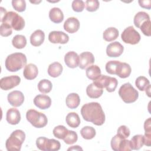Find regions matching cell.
<instances>
[{"label": "cell", "instance_id": "obj_1", "mask_svg": "<svg viewBox=\"0 0 151 151\" xmlns=\"http://www.w3.org/2000/svg\"><path fill=\"white\" fill-rule=\"evenodd\" d=\"M81 114L84 120L97 126H101L105 122L104 113L101 105L97 102L84 104L81 109Z\"/></svg>", "mask_w": 151, "mask_h": 151}, {"label": "cell", "instance_id": "obj_2", "mask_svg": "<svg viewBox=\"0 0 151 151\" xmlns=\"http://www.w3.org/2000/svg\"><path fill=\"white\" fill-rule=\"evenodd\" d=\"M26 55L22 52H14L7 56L5 61L6 68L11 72L19 71L26 65Z\"/></svg>", "mask_w": 151, "mask_h": 151}, {"label": "cell", "instance_id": "obj_3", "mask_svg": "<svg viewBox=\"0 0 151 151\" xmlns=\"http://www.w3.org/2000/svg\"><path fill=\"white\" fill-rule=\"evenodd\" d=\"M25 139V134L22 130H15L10 134L5 143L8 151H19Z\"/></svg>", "mask_w": 151, "mask_h": 151}, {"label": "cell", "instance_id": "obj_4", "mask_svg": "<svg viewBox=\"0 0 151 151\" xmlns=\"http://www.w3.org/2000/svg\"><path fill=\"white\" fill-rule=\"evenodd\" d=\"M119 95L126 103H132L137 100L139 97L138 91L130 83L123 84L119 90Z\"/></svg>", "mask_w": 151, "mask_h": 151}, {"label": "cell", "instance_id": "obj_5", "mask_svg": "<svg viewBox=\"0 0 151 151\" xmlns=\"http://www.w3.org/2000/svg\"><path fill=\"white\" fill-rule=\"evenodd\" d=\"M26 118L27 120L36 128L44 127L48 123L47 116L44 113L34 109H29L27 111Z\"/></svg>", "mask_w": 151, "mask_h": 151}, {"label": "cell", "instance_id": "obj_6", "mask_svg": "<svg viewBox=\"0 0 151 151\" xmlns=\"http://www.w3.org/2000/svg\"><path fill=\"white\" fill-rule=\"evenodd\" d=\"M1 22L8 24L16 31H21L25 27L24 18L14 11L8 12Z\"/></svg>", "mask_w": 151, "mask_h": 151}, {"label": "cell", "instance_id": "obj_7", "mask_svg": "<svg viewBox=\"0 0 151 151\" xmlns=\"http://www.w3.org/2000/svg\"><path fill=\"white\" fill-rule=\"evenodd\" d=\"M93 83L99 88H106V90L110 93L116 90L118 84V81L114 77L100 75L96 80L93 81Z\"/></svg>", "mask_w": 151, "mask_h": 151}, {"label": "cell", "instance_id": "obj_8", "mask_svg": "<svg viewBox=\"0 0 151 151\" xmlns=\"http://www.w3.org/2000/svg\"><path fill=\"white\" fill-rule=\"evenodd\" d=\"M121 38L124 42L134 45L137 44L140 41V35L133 26H129L125 28L122 32Z\"/></svg>", "mask_w": 151, "mask_h": 151}, {"label": "cell", "instance_id": "obj_9", "mask_svg": "<svg viewBox=\"0 0 151 151\" xmlns=\"http://www.w3.org/2000/svg\"><path fill=\"white\" fill-rule=\"evenodd\" d=\"M21 78L16 75L4 77L0 80V87L2 90H8L19 85Z\"/></svg>", "mask_w": 151, "mask_h": 151}, {"label": "cell", "instance_id": "obj_10", "mask_svg": "<svg viewBox=\"0 0 151 151\" xmlns=\"http://www.w3.org/2000/svg\"><path fill=\"white\" fill-rule=\"evenodd\" d=\"M49 41L53 44H66L69 41L68 35L63 31H53L48 35Z\"/></svg>", "mask_w": 151, "mask_h": 151}, {"label": "cell", "instance_id": "obj_11", "mask_svg": "<svg viewBox=\"0 0 151 151\" xmlns=\"http://www.w3.org/2000/svg\"><path fill=\"white\" fill-rule=\"evenodd\" d=\"M7 99L9 103L12 106L19 107L24 103V96L21 91L14 90L8 94Z\"/></svg>", "mask_w": 151, "mask_h": 151}, {"label": "cell", "instance_id": "obj_12", "mask_svg": "<svg viewBox=\"0 0 151 151\" xmlns=\"http://www.w3.org/2000/svg\"><path fill=\"white\" fill-rule=\"evenodd\" d=\"M123 50V46L119 42L114 41L107 46L106 54L110 57H118L122 54Z\"/></svg>", "mask_w": 151, "mask_h": 151}, {"label": "cell", "instance_id": "obj_13", "mask_svg": "<svg viewBox=\"0 0 151 151\" xmlns=\"http://www.w3.org/2000/svg\"><path fill=\"white\" fill-rule=\"evenodd\" d=\"M94 60V57L91 52H83L79 55V67L81 69H85L93 64Z\"/></svg>", "mask_w": 151, "mask_h": 151}, {"label": "cell", "instance_id": "obj_14", "mask_svg": "<svg viewBox=\"0 0 151 151\" xmlns=\"http://www.w3.org/2000/svg\"><path fill=\"white\" fill-rule=\"evenodd\" d=\"M34 104L40 109H47L51 106V99L47 95L38 94L35 97L34 99Z\"/></svg>", "mask_w": 151, "mask_h": 151}, {"label": "cell", "instance_id": "obj_15", "mask_svg": "<svg viewBox=\"0 0 151 151\" xmlns=\"http://www.w3.org/2000/svg\"><path fill=\"white\" fill-rule=\"evenodd\" d=\"M64 29L68 33L73 34L77 32L80 28V22L75 17H69L64 23Z\"/></svg>", "mask_w": 151, "mask_h": 151}, {"label": "cell", "instance_id": "obj_16", "mask_svg": "<svg viewBox=\"0 0 151 151\" xmlns=\"http://www.w3.org/2000/svg\"><path fill=\"white\" fill-rule=\"evenodd\" d=\"M64 62L69 68H76L79 65V55L74 51H69L64 56Z\"/></svg>", "mask_w": 151, "mask_h": 151}, {"label": "cell", "instance_id": "obj_17", "mask_svg": "<svg viewBox=\"0 0 151 151\" xmlns=\"http://www.w3.org/2000/svg\"><path fill=\"white\" fill-rule=\"evenodd\" d=\"M6 120L11 124L15 125L21 120V114L19 110L15 108H10L6 114Z\"/></svg>", "mask_w": 151, "mask_h": 151}, {"label": "cell", "instance_id": "obj_18", "mask_svg": "<svg viewBox=\"0 0 151 151\" xmlns=\"http://www.w3.org/2000/svg\"><path fill=\"white\" fill-rule=\"evenodd\" d=\"M131 71L132 68L129 64L120 61L116 70V75L120 78H125L130 76Z\"/></svg>", "mask_w": 151, "mask_h": 151}, {"label": "cell", "instance_id": "obj_19", "mask_svg": "<svg viewBox=\"0 0 151 151\" xmlns=\"http://www.w3.org/2000/svg\"><path fill=\"white\" fill-rule=\"evenodd\" d=\"M38 74V70L36 65L29 63L26 65L23 71L24 77L29 80H33L37 77Z\"/></svg>", "mask_w": 151, "mask_h": 151}, {"label": "cell", "instance_id": "obj_20", "mask_svg": "<svg viewBox=\"0 0 151 151\" xmlns=\"http://www.w3.org/2000/svg\"><path fill=\"white\" fill-rule=\"evenodd\" d=\"M45 34L41 29L35 30L30 36V42L34 47L40 46L44 41Z\"/></svg>", "mask_w": 151, "mask_h": 151}, {"label": "cell", "instance_id": "obj_21", "mask_svg": "<svg viewBox=\"0 0 151 151\" xmlns=\"http://www.w3.org/2000/svg\"><path fill=\"white\" fill-rule=\"evenodd\" d=\"M49 18L50 20L55 24L60 23L64 19V14L61 9L57 7L51 8L49 12Z\"/></svg>", "mask_w": 151, "mask_h": 151}, {"label": "cell", "instance_id": "obj_22", "mask_svg": "<svg viewBox=\"0 0 151 151\" xmlns=\"http://www.w3.org/2000/svg\"><path fill=\"white\" fill-rule=\"evenodd\" d=\"M103 93V88L97 87L93 83L90 84L86 88L87 95L91 99H97L100 97Z\"/></svg>", "mask_w": 151, "mask_h": 151}, {"label": "cell", "instance_id": "obj_23", "mask_svg": "<svg viewBox=\"0 0 151 151\" xmlns=\"http://www.w3.org/2000/svg\"><path fill=\"white\" fill-rule=\"evenodd\" d=\"M80 103V99L78 94L73 93L69 94L65 99L67 106L71 109L77 108Z\"/></svg>", "mask_w": 151, "mask_h": 151}, {"label": "cell", "instance_id": "obj_24", "mask_svg": "<svg viewBox=\"0 0 151 151\" xmlns=\"http://www.w3.org/2000/svg\"><path fill=\"white\" fill-rule=\"evenodd\" d=\"M63 68L58 62H54L50 64L48 68V74L52 77H57L62 73Z\"/></svg>", "mask_w": 151, "mask_h": 151}, {"label": "cell", "instance_id": "obj_25", "mask_svg": "<svg viewBox=\"0 0 151 151\" xmlns=\"http://www.w3.org/2000/svg\"><path fill=\"white\" fill-rule=\"evenodd\" d=\"M86 74L88 78L94 81L101 75V70L98 65H91L86 69Z\"/></svg>", "mask_w": 151, "mask_h": 151}, {"label": "cell", "instance_id": "obj_26", "mask_svg": "<svg viewBox=\"0 0 151 151\" xmlns=\"http://www.w3.org/2000/svg\"><path fill=\"white\" fill-rule=\"evenodd\" d=\"M65 122L70 127L76 128L80 124V119L78 114L75 112H71L66 116Z\"/></svg>", "mask_w": 151, "mask_h": 151}, {"label": "cell", "instance_id": "obj_27", "mask_svg": "<svg viewBox=\"0 0 151 151\" xmlns=\"http://www.w3.org/2000/svg\"><path fill=\"white\" fill-rule=\"evenodd\" d=\"M119 36V31L114 27H109L107 28L103 34V39L108 42L116 40Z\"/></svg>", "mask_w": 151, "mask_h": 151}, {"label": "cell", "instance_id": "obj_28", "mask_svg": "<svg viewBox=\"0 0 151 151\" xmlns=\"http://www.w3.org/2000/svg\"><path fill=\"white\" fill-rule=\"evenodd\" d=\"M132 150H139L142 147L143 144V136L142 134H136L132 137L130 140Z\"/></svg>", "mask_w": 151, "mask_h": 151}, {"label": "cell", "instance_id": "obj_29", "mask_svg": "<svg viewBox=\"0 0 151 151\" xmlns=\"http://www.w3.org/2000/svg\"><path fill=\"white\" fill-rule=\"evenodd\" d=\"M149 19H150V17L148 14L143 11H140L134 15L133 22L134 25L139 28L143 22Z\"/></svg>", "mask_w": 151, "mask_h": 151}, {"label": "cell", "instance_id": "obj_30", "mask_svg": "<svg viewBox=\"0 0 151 151\" xmlns=\"http://www.w3.org/2000/svg\"><path fill=\"white\" fill-rule=\"evenodd\" d=\"M12 45L17 49L24 48L27 45V39L24 35H16L12 40Z\"/></svg>", "mask_w": 151, "mask_h": 151}, {"label": "cell", "instance_id": "obj_31", "mask_svg": "<svg viewBox=\"0 0 151 151\" xmlns=\"http://www.w3.org/2000/svg\"><path fill=\"white\" fill-rule=\"evenodd\" d=\"M52 87L51 82L47 79H42L38 84V89L42 93H48L52 90Z\"/></svg>", "mask_w": 151, "mask_h": 151}, {"label": "cell", "instance_id": "obj_32", "mask_svg": "<svg viewBox=\"0 0 151 151\" xmlns=\"http://www.w3.org/2000/svg\"><path fill=\"white\" fill-rule=\"evenodd\" d=\"M80 134L84 139L90 140L95 137L96 132L94 128L91 126H84L81 129Z\"/></svg>", "mask_w": 151, "mask_h": 151}, {"label": "cell", "instance_id": "obj_33", "mask_svg": "<svg viewBox=\"0 0 151 151\" xmlns=\"http://www.w3.org/2000/svg\"><path fill=\"white\" fill-rule=\"evenodd\" d=\"M68 130L63 125H58L56 127H55L52 130V133L54 136L59 139H63L66 136Z\"/></svg>", "mask_w": 151, "mask_h": 151}, {"label": "cell", "instance_id": "obj_34", "mask_svg": "<svg viewBox=\"0 0 151 151\" xmlns=\"http://www.w3.org/2000/svg\"><path fill=\"white\" fill-rule=\"evenodd\" d=\"M135 84L139 90L144 91L146 87L150 85V81L146 77L144 76H139L136 78Z\"/></svg>", "mask_w": 151, "mask_h": 151}, {"label": "cell", "instance_id": "obj_35", "mask_svg": "<svg viewBox=\"0 0 151 151\" xmlns=\"http://www.w3.org/2000/svg\"><path fill=\"white\" fill-rule=\"evenodd\" d=\"M78 136L76 132L73 130L68 131L66 136L63 139L64 142L67 145H72L77 141Z\"/></svg>", "mask_w": 151, "mask_h": 151}, {"label": "cell", "instance_id": "obj_36", "mask_svg": "<svg viewBox=\"0 0 151 151\" xmlns=\"http://www.w3.org/2000/svg\"><path fill=\"white\" fill-rule=\"evenodd\" d=\"M60 147L61 144L59 141L54 139H48L46 145V151H56L60 150Z\"/></svg>", "mask_w": 151, "mask_h": 151}, {"label": "cell", "instance_id": "obj_37", "mask_svg": "<svg viewBox=\"0 0 151 151\" xmlns=\"http://www.w3.org/2000/svg\"><path fill=\"white\" fill-rule=\"evenodd\" d=\"M12 27L8 24L2 22L0 26V34L2 37H8L12 33Z\"/></svg>", "mask_w": 151, "mask_h": 151}, {"label": "cell", "instance_id": "obj_38", "mask_svg": "<svg viewBox=\"0 0 151 151\" xmlns=\"http://www.w3.org/2000/svg\"><path fill=\"white\" fill-rule=\"evenodd\" d=\"M12 5L14 9L19 12L24 11L26 9V2L24 0H13Z\"/></svg>", "mask_w": 151, "mask_h": 151}, {"label": "cell", "instance_id": "obj_39", "mask_svg": "<svg viewBox=\"0 0 151 151\" xmlns=\"http://www.w3.org/2000/svg\"><path fill=\"white\" fill-rule=\"evenodd\" d=\"M85 4L87 11L89 12H94L99 8L100 3L97 0H87Z\"/></svg>", "mask_w": 151, "mask_h": 151}, {"label": "cell", "instance_id": "obj_40", "mask_svg": "<svg viewBox=\"0 0 151 151\" xmlns=\"http://www.w3.org/2000/svg\"><path fill=\"white\" fill-rule=\"evenodd\" d=\"M119 61L112 60L108 61L106 64V70L110 74H116V70Z\"/></svg>", "mask_w": 151, "mask_h": 151}, {"label": "cell", "instance_id": "obj_41", "mask_svg": "<svg viewBox=\"0 0 151 151\" xmlns=\"http://www.w3.org/2000/svg\"><path fill=\"white\" fill-rule=\"evenodd\" d=\"M130 129L125 125L120 126L117 129V134L122 139L127 138L130 136Z\"/></svg>", "mask_w": 151, "mask_h": 151}, {"label": "cell", "instance_id": "obj_42", "mask_svg": "<svg viewBox=\"0 0 151 151\" xmlns=\"http://www.w3.org/2000/svg\"><path fill=\"white\" fill-rule=\"evenodd\" d=\"M71 6L74 11L82 12L85 7V3L82 0H74L72 2Z\"/></svg>", "mask_w": 151, "mask_h": 151}, {"label": "cell", "instance_id": "obj_43", "mask_svg": "<svg viewBox=\"0 0 151 151\" xmlns=\"http://www.w3.org/2000/svg\"><path fill=\"white\" fill-rule=\"evenodd\" d=\"M150 20H147L145 21V22H143L142 25L140 27V29L142 31V32H143V34L145 35H146L147 37H150L151 35V32H150Z\"/></svg>", "mask_w": 151, "mask_h": 151}, {"label": "cell", "instance_id": "obj_44", "mask_svg": "<svg viewBox=\"0 0 151 151\" xmlns=\"http://www.w3.org/2000/svg\"><path fill=\"white\" fill-rule=\"evenodd\" d=\"M48 139L45 137H39L36 140L37 147L41 150L46 151V145Z\"/></svg>", "mask_w": 151, "mask_h": 151}, {"label": "cell", "instance_id": "obj_45", "mask_svg": "<svg viewBox=\"0 0 151 151\" xmlns=\"http://www.w3.org/2000/svg\"><path fill=\"white\" fill-rule=\"evenodd\" d=\"M130 140L126 139H123L119 145V150L118 151H130L131 150Z\"/></svg>", "mask_w": 151, "mask_h": 151}, {"label": "cell", "instance_id": "obj_46", "mask_svg": "<svg viewBox=\"0 0 151 151\" xmlns=\"http://www.w3.org/2000/svg\"><path fill=\"white\" fill-rule=\"evenodd\" d=\"M123 139L121 138L120 136H119L117 134L115 135L114 137H112L111 140V149L114 151H118L119 150V145L120 142V141Z\"/></svg>", "mask_w": 151, "mask_h": 151}, {"label": "cell", "instance_id": "obj_47", "mask_svg": "<svg viewBox=\"0 0 151 151\" xmlns=\"http://www.w3.org/2000/svg\"><path fill=\"white\" fill-rule=\"evenodd\" d=\"M139 5L143 8L150 9L151 8V1L150 0H139L138 1Z\"/></svg>", "mask_w": 151, "mask_h": 151}, {"label": "cell", "instance_id": "obj_48", "mask_svg": "<svg viewBox=\"0 0 151 151\" xmlns=\"http://www.w3.org/2000/svg\"><path fill=\"white\" fill-rule=\"evenodd\" d=\"M143 144L146 146L151 145V133H145L143 136Z\"/></svg>", "mask_w": 151, "mask_h": 151}, {"label": "cell", "instance_id": "obj_49", "mask_svg": "<svg viewBox=\"0 0 151 151\" xmlns=\"http://www.w3.org/2000/svg\"><path fill=\"white\" fill-rule=\"evenodd\" d=\"M144 129L145 133H151V119H146L144 123Z\"/></svg>", "mask_w": 151, "mask_h": 151}, {"label": "cell", "instance_id": "obj_50", "mask_svg": "<svg viewBox=\"0 0 151 151\" xmlns=\"http://www.w3.org/2000/svg\"><path fill=\"white\" fill-rule=\"evenodd\" d=\"M0 11H1V19H0V21H2L3 19V18H4V17L6 15V14H7V12H6V9L5 8H4L3 7L0 8Z\"/></svg>", "mask_w": 151, "mask_h": 151}, {"label": "cell", "instance_id": "obj_51", "mask_svg": "<svg viewBox=\"0 0 151 151\" xmlns=\"http://www.w3.org/2000/svg\"><path fill=\"white\" fill-rule=\"evenodd\" d=\"M82 150L83 149L81 147H80L79 146L76 145V146H73L72 147H70L68 149V150Z\"/></svg>", "mask_w": 151, "mask_h": 151}, {"label": "cell", "instance_id": "obj_52", "mask_svg": "<svg viewBox=\"0 0 151 151\" xmlns=\"http://www.w3.org/2000/svg\"><path fill=\"white\" fill-rule=\"evenodd\" d=\"M150 85H149L147 87H146V88L145 90V92H146V94L150 97Z\"/></svg>", "mask_w": 151, "mask_h": 151}]
</instances>
